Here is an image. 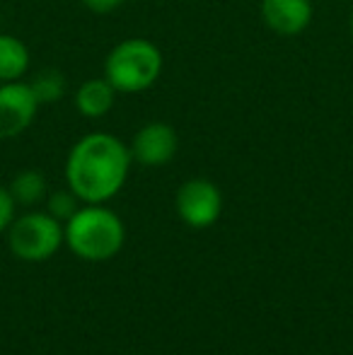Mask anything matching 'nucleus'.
Segmentation results:
<instances>
[{"instance_id":"0eeeda50","label":"nucleus","mask_w":353,"mask_h":355,"mask_svg":"<svg viewBox=\"0 0 353 355\" xmlns=\"http://www.w3.org/2000/svg\"><path fill=\"white\" fill-rule=\"evenodd\" d=\"M128 150H131L133 162L143 164V167H162V164L172 162V157L177 155L179 136L170 123L150 121L138 128Z\"/></svg>"},{"instance_id":"423d86ee","label":"nucleus","mask_w":353,"mask_h":355,"mask_svg":"<svg viewBox=\"0 0 353 355\" xmlns=\"http://www.w3.org/2000/svg\"><path fill=\"white\" fill-rule=\"evenodd\" d=\"M42 104L37 102L29 83H0V141L17 138L32 126Z\"/></svg>"},{"instance_id":"39448f33","label":"nucleus","mask_w":353,"mask_h":355,"mask_svg":"<svg viewBox=\"0 0 353 355\" xmlns=\"http://www.w3.org/2000/svg\"><path fill=\"white\" fill-rule=\"evenodd\" d=\"M177 215L184 225L193 230H206L218 223L223 213V193L211 179L193 177L177 189L175 196Z\"/></svg>"},{"instance_id":"1a4fd4ad","label":"nucleus","mask_w":353,"mask_h":355,"mask_svg":"<svg viewBox=\"0 0 353 355\" xmlns=\"http://www.w3.org/2000/svg\"><path fill=\"white\" fill-rule=\"evenodd\" d=\"M117 94L119 92L112 87L107 78H89L76 89L73 104L85 119H102L112 112Z\"/></svg>"},{"instance_id":"f8f14e48","label":"nucleus","mask_w":353,"mask_h":355,"mask_svg":"<svg viewBox=\"0 0 353 355\" xmlns=\"http://www.w3.org/2000/svg\"><path fill=\"white\" fill-rule=\"evenodd\" d=\"M29 87H32L37 102L44 107V104L58 102V99L66 94V78H63L58 71H51V68H49V71H42V73L34 75Z\"/></svg>"},{"instance_id":"ddd939ff","label":"nucleus","mask_w":353,"mask_h":355,"mask_svg":"<svg viewBox=\"0 0 353 355\" xmlns=\"http://www.w3.org/2000/svg\"><path fill=\"white\" fill-rule=\"evenodd\" d=\"M83 201L71 191V189H61V191H53L51 196L46 198V211L53 215L56 220H61L63 225L73 218L78 211H80Z\"/></svg>"},{"instance_id":"f257e3e1","label":"nucleus","mask_w":353,"mask_h":355,"mask_svg":"<svg viewBox=\"0 0 353 355\" xmlns=\"http://www.w3.org/2000/svg\"><path fill=\"white\" fill-rule=\"evenodd\" d=\"M131 162V150L117 136L107 131L87 133L66 157L68 189L83 203H107L123 189Z\"/></svg>"},{"instance_id":"6e6552de","label":"nucleus","mask_w":353,"mask_h":355,"mask_svg":"<svg viewBox=\"0 0 353 355\" xmlns=\"http://www.w3.org/2000/svg\"><path fill=\"white\" fill-rule=\"evenodd\" d=\"M312 0H261V19L281 37H298L312 24Z\"/></svg>"},{"instance_id":"f03ea898","label":"nucleus","mask_w":353,"mask_h":355,"mask_svg":"<svg viewBox=\"0 0 353 355\" xmlns=\"http://www.w3.org/2000/svg\"><path fill=\"white\" fill-rule=\"evenodd\" d=\"M66 247L83 261H109L123 249L126 227L104 203H83L80 211L63 225Z\"/></svg>"},{"instance_id":"9b49d317","label":"nucleus","mask_w":353,"mask_h":355,"mask_svg":"<svg viewBox=\"0 0 353 355\" xmlns=\"http://www.w3.org/2000/svg\"><path fill=\"white\" fill-rule=\"evenodd\" d=\"M8 189L17 206H39L46 198L49 191L46 177L39 169H22V172H17Z\"/></svg>"},{"instance_id":"dca6fc26","label":"nucleus","mask_w":353,"mask_h":355,"mask_svg":"<svg viewBox=\"0 0 353 355\" xmlns=\"http://www.w3.org/2000/svg\"><path fill=\"white\" fill-rule=\"evenodd\" d=\"M349 29H351V37H353V15H351V24H349Z\"/></svg>"},{"instance_id":"20e7f679","label":"nucleus","mask_w":353,"mask_h":355,"mask_svg":"<svg viewBox=\"0 0 353 355\" xmlns=\"http://www.w3.org/2000/svg\"><path fill=\"white\" fill-rule=\"evenodd\" d=\"M10 252L27 263H42L66 244L63 223L49 211H29L12 220L8 227Z\"/></svg>"},{"instance_id":"4468645a","label":"nucleus","mask_w":353,"mask_h":355,"mask_svg":"<svg viewBox=\"0 0 353 355\" xmlns=\"http://www.w3.org/2000/svg\"><path fill=\"white\" fill-rule=\"evenodd\" d=\"M15 208H17V203H15L10 189L8 187H0V234L8 232V227L12 225Z\"/></svg>"},{"instance_id":"2eb2a0df","label":"nucleus","mask_w":353,"mask_h":355,"mask_svg":"<svg viewBox=\"0 0 353 355\" xmlns=\"http://www.w3.org/2000/svg\"><path fill=\"white\" fill-rule=\"evenodd\" d=\"M80 3L94 15H109V12H114V10L121 8L126 0H80Z\"/></svg>"},{"instance_id":"9d476101","label":"nucleus","mask_w":353,"mask_h":355,"mask_svg":"<svg viewBox=\"0 0 353 355\" xmlns=\"http://www.w3.org/2000/svg\"><path fill=\"white\" fill-rule=\"evenodd\" d=\"M29 49L15 34H0V83L22 80L29 71Z\"/></svg>"},{"instance_id":"7ed1b4c3","label":"nucleus","mask_w":353,"mask_h":355,"mask_svg":"<svg viewBox=\"0 0 353 355\" xmlns=\"http://www.w3.org/2000/svg\"><path fill=\"white\" fill-rule=\"evenodd\" d=\"M162 51L150 39L131 37L119 42L104 58V78L121 94L146 92L162 75Z\"/></svg>"}]
</instances>
